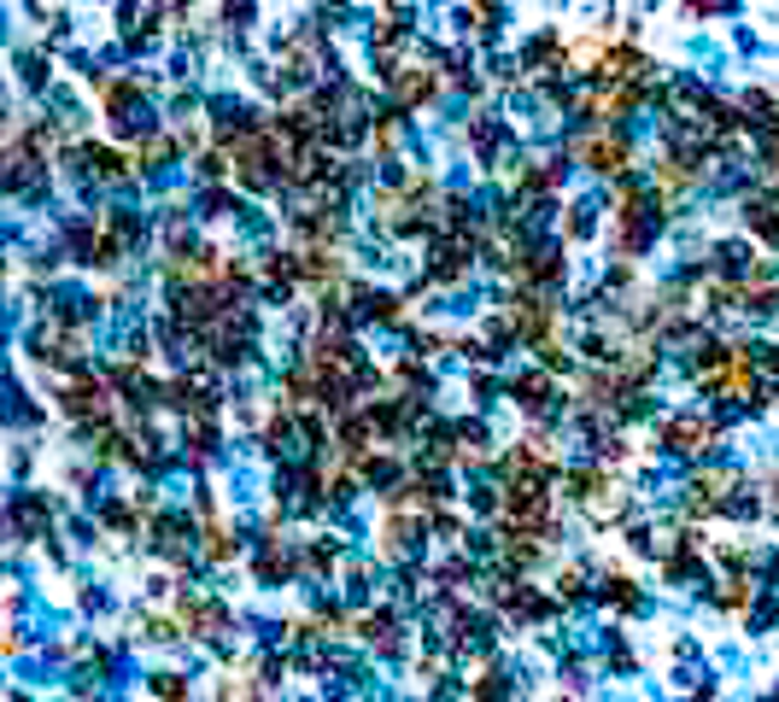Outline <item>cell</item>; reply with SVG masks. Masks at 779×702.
Returning <instances> with one entry per match:
<instances>
[{"mask_svg":"<svg viewBox=\"0 0 779 702\" xmlns=\"http://www.w3.org/2000/svg\"><path fill=\"white\" fill-rule=\"evenodd\" d=\"M674 211V199L645 176H621L609 187V258H645L663 234V222Z\"/></svg>","mask_w":779,"mask_h":702,"instance_id":"1","label":"cell"},{"mask_svg":"<svg viewBox=\"0 0 779 702\" xmlns=\"http://www.w3.org/2000/svg\"><path fill=\"white\" fill-rule=\"evenodd\" d=\"M557 159H569V164H581V170H592L598 182H621V176H633V141L621 129H604V124H586V129H574L569 141H563V152Z\"/></svg>","mask_w":779,"mask_h":702,"instance_id":"2","label":"cell"},{"mask_svg":"<svg viewBox=\"0 0 779 702\" xmlns=\"http://www.w3.org/2000/svg\"><path fill=\"white\" fill-rule=\"evenodd\" d=\"M117 399L124 392L112 387V375L106 369H77V375H65V381L54 387V410L71 427H94V422H117Z\"/></svg>","mask_w":779,"mask_h":702,"instance_id":"3","label":"cell"},{"mask_svg":"<svg viewBox=\"0 0 779 702\" xmlns=\"http://www.w3.org/2000/svg\"><path fill=\"white\" fill-rule=\"evenodd\" d=\"M656 445H663L668 457H686V462L715 457V445H721V422H709L703 410H674V416L656 422Z\"/></svg>","mask_w":779,"mask_h":702,"instance_id":"4","label":"cell"},{"mask_svg":"<svg viewBox=\"0 0 779 702\" xmlns=\"http://www.w3.org/2000/svg\"><path fill=\"white\" fill-rule=\"evenodd\" d=\"M176 621H182V632L188 638H199V644H217L224 632L234 626V614H229V603L217 591H206V586H182L176 591Z\"/></svg>","mask_w":779,"mask_h":702,"instance_id":"5","label":"cell"},{"mask_svg":"<svg viewBox=\"0 0 779 702\" xmlns=\"http://www.w3.org/2000/svg\"><path fill=\"white\" fill-rule=\"evenodd\" d=\"M434 533V509H381L376 527V556L381 562H411V551Z\"/></svg>","mask_w":779,"mask_h":702,"instance_id":"6","label":"cell"},{"mask_svg":"<svg viewBox=\"0 0 779 702\" xmlns=\"http://www.w3.org/2000/svg\"><path fill=\"white\" fill-rule=\"evenodd\" d=\"M504 392H511V404L522 410L528 422H551L557 410H563V381H557L551 369H516L511 381H504Z\"/></svg>","mask_w":779,"mask_h":702,"instance_id":"7","label":"cell"},{"mask_svg":"<svg viewBox=\"0 0 779 702\" xmlns=\"http://www.w3.org/2000/svg\"><path fill=\"white\" fill-rule=\"evenodd\" d=\"M446 94V65L439 59H422V65H404V71L387 82V100L411 117V112H422V106H434V100Z\"/></svg>","mask_w":779,"mask_h":702,"instance_id":"8","label":"cell"},{"mask_svg":"<svg viewBox=\"0 0 779 702\" xmlns=\"http://www.w3.org/2000/svg\"><path fill=\"white\" fill-rule=\"evenodd\" d=\"M738 217H744V234H751V241H761V252H779V182L744 187Z\"/></svg>","mask_w":779,"mask_h":702,"instance_id":"9","label":"cell"},{"mask_svg":"<svg viewBox=\"0 0 779 702\" xmlns=\"http://www.w3.org/2000/svg\"><path fill=\"white\" fill-rule=\"evenodd\" d=\"M352 638L369 644L376 656H399L404 649V621L393 609H364V614H352Z\"/></svg>","mask_w":779,"mask_h":702,"instance_id":"10","label":"cell"},{"mask_svg":"<svg viewBox=\"0 0 779 702\" xmlns=\"http://www.w3.org/2000/svg\"><path fill=\"white\" fill-rule=\"evenodd\" d=\"M129 159H135V176H152V170L188 159V152H182V135H176V129H159V124H152L147 135H135V141H129Z\"/></svg>","mask_w":779,"mask_h":702,"instance_id":"11","label":"cell"},{"mask_svg":"<svg viewBox=\"0 0 779 702\" xmlns=\"http://www.w3.org/2000/svg\"><path fill=\"white\" fill-rule=\"evenodd\" d=\"M598 603H604L609 614H621V621H628V614L645 609V591H639V579H633L628 568H604V574H598Z\"/></svg>","mask_w":779,"mask_h":702,"instance_id":"12","label":"cell"},{"mask_svg":"<svg viewBox=\"0 0 779 702\" xmlns=\"http://www.w3.org/2000/svg\"><path fill=\"white\" fill-rule=\"evenodd\" d=\"M756 591H761L756 568H744V574H721L709 597H715V609H721V614H751V609H756Z\"/></svg>","mask_w":779,"mask_h":702,"instance_id":"13","label":"cell"},{"mask_svg":"<svg viewBox=\"0 0 779 702\" xmlns=\"http://www.w3.org/2000/svg\"><path fill=\"white\" fill-rule=\"evenodd\" d=\"M199 556L211 562V568H229L234 556H241V533L229 527V516L217 521H199Z\"/></svg>","mask_w":779,"mask_h":702,"instance_id":"14","label":"cell"},{"mask_svg":"<svg viewBox=\"0 0 779 702\" xmlns=\"http://www.w3.org/2000/svg\"><path fill=\"white\" fill-rule=\"evenodd\" d=\"M457 30H463L469 42H493L504 30V7L499 0H463V7H457Z\"/></svg>","mask_w":779,"mask_h":702,"instance_id":"15","label":"cell"},{"mask_svg":"<svg viewBox=\"0 0 779 702\" xmlns=\"http://www.w3.org/2000/svg\"><path fill=\"white\" fill-rule=\"evenodd\" d=\"M12 527H19V539H54V504L42 492H24L12 504Z\"/></svg>","mask_w":779,"mask_h":702,"instance_id":"16","label":"cell"},{"mask_svg":"<svg viewBox=\"0 0 779 702\" xmlns=\"http://www.w3.org/2000/svg\"><path fill=\"white\" fill-rule=\"evenodd\" d=\"M217 445H224V416H217V410H206V416H182V451H188L194 462L211 457Z\"/></svg>","mask_w":779,"mask_h":702,"instance_id":"17","label":"cell"},{"mask_svg":"<svg viewBox=\"0 0 779 702\" xmlns=\"http://www.w3.org/2000/svg\"><path fill=\"white\" fill-rule=\"evenodd\" d=\"M463 691H469V702H511V674H504V661H481L463 679Z\"/></svg>","mask_w":779,"mask_h":702,"instance_id":"18","label":"cell"},{"mask_svg":"<svg viewBox=\"0 0 779 702\" xmlns=\"http://www.w3.org/2000/svg\"><path fill=\"white\" fill-rule=\"evenodd\" d=\"M341 562V539H299V568L311 579H329Z\"/></svg>","mask_w":779,"mask_h":702,"instance_id":"19","label":"cell"},{"mask_svg":"<svg viewBox=\"0 0 779 702\" xmlns=\"http://www.w3.org/2000/svg\"><path fill=\"white\" fill-rule=\"evenodd\" d=\"M135 638L152 644V649H171L176 638H188V632H182L176 614H141V621H135Z\"/></svg>","mask_w":779,"mask_h":702,"instance_id":"20","label":"cell"},{"mask_svg":"<svg viewBox=\"0 0 779 702\" xmlns=\"http://www.w3.org/2000/svg\"><path fill=\"white\" fill-rule=\"evenodd\" d=\"M19 82H24V89H42V82H54V59L36 54V47H19Z\"/></svg>","mask_w":779,"mask_h":702,"instance_id":"21","label":"cell"},{"mask_svg":"<svg viewBox=\"0 0 779 702\" xmlns=\"http://www.w3.org/2000/svg\"><path fill=\"white\" fill-rule=\"evenodd\" d=\"M586 579H592V574L581 568V562H569V568H557V586H551V591L563 597V609H569V603H581V597H586Z\"/></svg>","mask_w":779,"mask_h":702,"instance_id":"22","label":"cell"},{"mask_svg":"<svg viewBox=\"0 0 779 702\" xmlns=\"http://www.w3.org/2000/svg\"><path fill=\"white\" fill-rule=\"evenodd\" d=\"M147 691L159 697V702H188V679L164 667V674H152V679H147Z\"/></svg>","mask_w":779,"mask_h":702,"instance_id":"23","label":"cell"},{"mask_svg":"<svg viewBox=\"0 0 779 702\" xmlns=\"http://www.w3.org/2000/svg\"><path fill=\"white\" fill-rule=\"evenodd\" d=\"M592 234V205H569L563 211V241H586Z\"/></svg>","mask_w":779,"mask_h":702,"instance_id":"24","label":"cell"}]
</instances>
